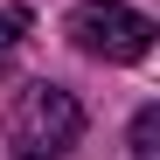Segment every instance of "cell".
Listing matches in <instances>:
<instances>
[{"label": "cell", "instance_id": "obj_1", "mask_svg": "<svg viewBox=\"0 0 160 160\" xmlns=\"http://www.w3.org/2000/svg\"><path fill=\"white\" fill-rule=\"evenodd\" d=\"M77 139H84L77 91L49 84V77L14 91V104H7V146H14V160H63Z\"/></svg>", "mask_w": 160, "mask_h": 160}, {"label": "cell", "instance_id": "obj_2", "mask_svg": "<svg viewBox=\"0 0 160 160\" xmlns=\"http://www.w3.org/2000/svg\"><path fill=\"white\" fill-rule=\"evenodd\" d=\"M153 35L160 28L139 7H125V0H77L70 7V42L84 56H98V63H139L153 49Z\"/></svg>", "mask_w": 160, "mask_h": 160}, {"label": "cell", "instance_id": "obj_3", "mask_svg": "<svg viewBox=\"0 0 160 160\" xmlns=\"http://www.w3.org/2000/svg\"><path fill=\"white\" fill-rule=\"evenodd\" d=\"M132 160H160V104L132 112Z\"/></svg>", "mask_w": 160, "mask_h": 160}, {"label": "cell", "instance_id": "obj_4", "mask_svg": "<svg viewBox=\"0 0 160 160\" xmlns=\"http://www.w3.org/2000/svg\"><path fill=\"white\" fill-rule=\"evenodd\" d=\"M28 21H35L28 7H0V56H7V49H14L21 35H28Z\"/></svg>", "mask_w": 160, "mask_h": 160}, {"label": "cell", "instance_id": "obj_5", "mask_svg": "<svg viewBox=\"0 0 160 160\" xmlns=\"http://www.w3.org/2000/svg\"><path fill=\"white\" fill-rule=\"evenodd\" d=\"M0 77H7V56H0Z\"/></svg>", "mask_w": 160, "mask_h": 160}]
</instances>
